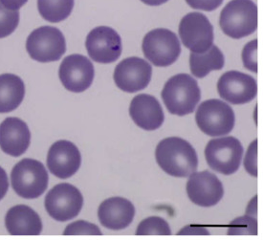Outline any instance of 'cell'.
Masks as SVG:
<instances>
[{"instance_id":"obj_31","label":"cell","mask_w":263,"mask_h":240,"mask_svg":"<svg viewBox=\"0 0 263 240\" xmlns=\"http://www.w3.org/2000/svg\"><path fill=\"white\" fill-rule=\"evenodd\" d=\"M9 189V180L6 172L0 167V200L5 197Z\"/></svg>"},{"instance_id":"obj_15","label":"cell","mask_w":263,"mask_h":240,"mask_svg":"<svg viewBox=\"0 0 263 240\" xmlns=\"http://www.w3.org/2000/svg\"><path fill=\"white\" fill-rule=\"evenodd\" d=\"M186 190L193 203L205 208L215 206L224 195L221 181L208 171L192 173L187 180Z\"/></svg>"},{"instance_id":"obj_17","label":"cell","mask_w":263,"mask_h":240,"mask_svg":"<svg viewBox=\"0 0 263 240\" xmlns=\"http://www.w3.org/2000/svg\"><path fill=\"white\" fill-rule=\"evenodd\" d=\"M31 143L27 124L20 118L9 117L0 124V149L13 157L25 153Z\"/></svg>"},{"instance_id":"obj_4","label":"cell","mask_w":263,"mask_h":240,"mask_svg":"<svg viewBox=\"0 0 263 240\" xmlns=\"http://www.w3.org/2000/svg\"><path fill=\"white\" fill-rule=\"evenodd\" d=\"M49 176L42 162L25 158L14 165L11 183L15 193L24 199L42 196L48 187Z\"/></svg>"},{"instance_id":"obj_29","label":"cell","mask_w":263,"mask_h":240,"mask_svg":"<svg viewBox=\"0 0 263 240\" xmlns=\"http://www.w3.org/2000/svg\"><path fill=\"white\" fill-rule=\"evenodd\" d=\"M187 5L193 9L212 12L220 7L223 0H186Z\"/></svg>"},{"instance_id":"obj_9","label":"cell","mask_w":263,"mask_h":240,"mask_svg":"<svg viewBox=\"0 0 263 240\" xmlns=\"http://www.w3.org/2000/svg\"><path fill=\"white\" fill-rule=\"evenodd\" d=\"M44 205L52 218L59 222H66L81 213L83 206V194L71 184H58L47 193Z\"/></svg>"},{"instance_id":"obj_22","label":"cell","mask_w":263,"mask_h":240,"mask_svg":"<svg viewBox=\"0 0 263 240\" xmlns=\"http://www.w3.org/2000/svg\"><path fill=\"white\" fill-rule=\"evenodd\" d=\"M225 64V58L221 50L215 45L203 53H192L190 56V67L192 74L202 79L215 70H221Z\"/></svg>"},{"instance_id":"obj_13","label":"cell","mask_w":263,"mask_h":240,"mask_svg":"<svg viewBox=\"0 0 263 240\" xmlns=\"http://www.w3.org/2000/svg\"><path fill=\"white\" fill-rule=\"evenodd\" d=\"M92 62L83 55L67 56L60 66L59 77L63 86L70 92L82 93L88 89L94 80Z\"/></svg>"},{"instance_id":"obj_14","label":"cell","mask_w":263,"mask_h":240,"mask_svg":"<svg viewBox=\"0 0 263 240\" xmlns=\"http://www.w3.org/2000/svg\"><path fill=\"white\" fill-rule=\"evenodd\" d=\"M217 91L222 100L232 104H244L256 98L257 83L250 75L238 71H228L218 80Z\"/></svg>"},{"instance_id":"obj_30","label":"cell","mask_w":263,"mask_h":240,"mask_svg":"<svg viewBox=\"0 0 263 240\" xmlns=\"http://www.w3.org/2000/svg\"><path fill=\"white\" fill-rule=\"evenodd\" d=\"M253 146H254V144H251L249 151H248V155H249L251 158L248 157V156H246V158H245V163H244V165H245V168H246L247 172H249L250 174H252V175H254V176H256V169H255V168H254V165H253V162H254V163L256 165V161H253V154L256 152V147H255L254 152H253Z\"/></svg>"},{"instance_id":"obj_26","label":"cell","mask_w":263,"mask_h":240,"mask_svg":"<svg viewBox=\"0 0 263 240\" xmlns=\"http://www.w3.org/2000/svg\"><path fill=\"white\" fill-rule=\"evenodd\" d=\"M228 234L244 235V234H257V223L256 218L251 216H242L234 220L229 226Z\"/></svg>"},{"instance_id":"obj_2","label":"cell","mask_w":263,"mask_h":240,"mask_svg":"<svg viewBox=\"0 0 263 240\" xmlns=\"http://www.w3.org/2000/svg\"><path fill=\"white\" fill-rule=\"evenodd\" d=\"M162 99L170 113L185 116L194 112L201 99L199 85L192 76L178 74L166 82Z\"/></svg>"},{"instance_id":"obj_23","label":"cell","mask_w":263,"mask_h":240,"mask_svg":"<svg viewBox=\"0 0 263 240\" xmlns=\"http://www.w3.org/2000/svg\"><path fill=\"white\" fill-rule=\"evenodd\" d=\"M75 0H37L39 12L45 21L58 23L69 16Z\"/></svg>"},{"instance_id":"obj_27","label":"cell","mask_w":263,"mask_h":240,"mask_svg":"<svg viewBox=\"0 0 263 240\" xmlns=\"http://www.w3.org/2000/svg\"><path fill=\"white\" fill-rule=\"evenodd\" d=\"M64 235H101L99 227L87 221L79 220L65 228Z\"/></svg>"},{"instance_id":"obj_10","label":"cell","mask_w":263,"mask_h":240,"mask_svg":"<svg viewBox=\"0 0 263 240\" xmlns=\"http://www.w3.org/2000/svg\"><path fill=\"white\" fill-rule=\"evenodd\" d=\"M178 31L184 46L193 53H203L214 44V27L201 13L186 14L181 20Z\"/></svg>"},{"instance_id":"obj_16","label":"cell","mask_w":263,"mask_h":240,"mask_svg":"<svg viewBox=\"0 0 263 240\" xmlns=\"http://www.w3.org/2000/svg\"><path fill=\"white\" fill-rule=\"evenodd\" d=\"M81 164V152L72 142L60 140L51 145L47 155V167L58 178L67 179L73 176Z\"/></svg>"},{"instance_id":"obj_7","label":"cell","mask_w":263,"mask_h":240,"mask_svg":"<svg viewBox=\"0 0 263 240\" xmlns=\"http://www.w3.org/2000/svg\"><path fill=\"white\" fill-rule=\"evenodd\" d=\"M26 50L29 56L36 62H57L65 54V38L58 28L42 26L29 34Z\"/></svg>"},{"instance_id":"obj_1","label":"cell","mask_w":263,"mask_h":240,"mask_svg":"<svg viewBox=\"0 0 263 240\" xmlns=\"http://www.w3.org/2000/svg\"><path fill=\"white\" fill-rule=\"evenodd\" d=\"M155 158L160 168L173 177H187L198 167V157L194 146L182 138L162 140L156 147Z\"/></svg>"},{"instance_id":"obj_11","label":"cell","mask_w":263,"mask_h":240,"mask_svg":"<svg viewBox=\"0 0 263 240\" xmlns=\"http://www.w3.org/2000/svg\"><path fill=\"white\" fill-rule=\"evenodd\" d=\"M85 47L92 61L104 64L116 62L123 51L121 36L107 26L94 28L86 36Z\"/></svg>"},{"instance_id":"obj_24","label":"cell","mask_w":263,"mask_h":240,"mask_svg":"<svg viewBox=\"0 0 263 240\" xmlns=\"http://www.w3.org/2000/svg\"><path fill=\"white\" fill-rule=\"evenodd\" d=\"M137 235H171V227L159 216H151L143 220L136 231Z\"/></svg>"},{"instance_id":"obj_3","label":"cell","mask_w":263,"mask_h":240,"mask_svg":"<svg viewBox=\"0 0 263 240\" xmlns=\"http://www.w3.org/2000/svg\"><path fill=\"white\" fill-rule=\"evenodd\" d=\"M219 24L223 33L232 39H243L257 28V7L253 0H232L223 8Z\"/></svg>"},{"instance_id":"obj_33","label":"cell","mask_w":263,"mask_h":240,"mask_svg":"<svg viewBox=\"0 0 263 240\" xmlns=\"http://www.w3.org/2000/svg\"><path fill=\"white\" fill-rule=\"evenodd\" d=\"M141 1L148 6H160L167 2L168 0H141Z\"/></svg>"},{"instance_id":"obj_8","label":"cell","mask_w":263,"mask_h":240,"mask_svg":"<svg viewBox=\"0 0 263 240\" xmlns=\"http://www.w3.org/2000/svg\"><path fill=\"white\" fill-rule=\"evenodd\" d=\"M243 152L242 144L236 138H216L207 144L205 157L212 170L224 175H231L239 169Z\"/></svg>"},{"instance_id":"obj_21","label":"cell","mask_w":263,"mask_h":240,"mask_svg":"<svg viewBox=\"0 0 263 240\" xmlns=\"http://www.w3.org/2000/svg\"><path fill=\"white\" fill-rule=\"evenodd\" d=\"M25 96V85L18 76L0 75V113L16 109Z\"/></svg>"},{"instance_id":"obj_20","label":"cell","mask_w":263,"mask_h":240,"mask_svg":"<svg viewBox=\"0 0 263 240\" xmlns=\"http://www.w3.org/2000/svg\"><path fill=\"white\" fill-rule=\"evenodd\" d=\"M5 226L12 235H39L42 231L40 215L31 207H12L5 216Z\"/></svg>"},{"instance_id":"obj_25","label":"cell","mask_w":263,"mask_h":240,"mask_svg":"<svg viewBox=\"0 0 263 240\" xmlns=\"http://www.w3.org/2000/svg\"><path fill=\"white\" fill-rule=\"evenodd\" d=\"M20 23V12L10 10L0 2V39L13 34Z\"/></svg>"},{"instance_id":"obj_5","label":"cell","mask_w":263,"mask_h":240,"mask_svg":"<svg viewBox=\"0 0 263 240\" xmlns=\"http://www.w3.org/2000/svg\"><path fill=\"white\" fill-rule=\"evenodd\" d=\"M195 121L199 130L211 137L227 135L233 131L236 116L232 107L221 100H207L196 111Z\"/></svg>"},{"instance_id":"obj_32","label":"cell","mask_w":263,"mask_h":240,"mask_svg":"<svg viewBox=\"0 0 263 240\" xmlns=\"http://www.w3.org/2000/svg\"><path fill=\"white\" fill-rule=\"evenodd\" d=\"M27 1L28 0H0V2L5 7L14 11H18L23 5L27 3Z\"/></svg>"},{"instance_id":"obj_12","label":"cell","mask_w":263,"mask_h":240,"mask_svg":"<svg viewBox=\"0 0 263 240\" xmlns=\"http://www.w3.org/2000/svg\"><path fill=\"white\" fill-rule=\"evenodd\" d=\"M153 67L145 60L132 57L120 62L114 71V82L124 92L135 93L145 89L152 81Z\"/></svg>"},{"instance_id":"obj_28","label":"cell","mask_w":263,"mask_h":240,"mask_svg":"<svg viewBox=\"0 0 263 240\" xmlns=\"http://www.w3.org/2000/svg\"><path fill=\"white\" fill-rule=\"evenodd\" d=\"M256 49H257V41L255 40L249 42L243 49L242 60L244 66L250 71L257 73L256 65Z\"/></svg>"},{"instance_id":"obj_19","label":"cell","mask_w":263,"mask_h":240,"mask_svg":"<svg viewBox=\"0 0 263 240\" xmlns=\"http://www.w3.org/2000/svg\"><path fill=\"white\" fill-rule=\"evenodd\" d=\"M135 208L132 202L123 197H111L99 207L98 217L103 226L113 230H124L132 224Z\"/></svg>"},{"instance_id":"obj_6","label":"cell","mask_w":263,"mask_h":240,"mask_svg":"<svg viewBox=\"0 0 263 240\" xmlns=\"http://www.w3.org/2000/svg\"><path fill=\"white\" fill-rule=\"evenodd\" d=\"M142 48L145 58L158 67L172 65L181 54L177 35L164 28L155 29L145 34Z\"/></svg>"},{"instance_id":"obj_18","label":"cell","mask_w":263,"mask_h":240,"mask_svg":"<svg viewBox=\"0 0 263 240\" xmlns=\"http://www.w3.org/2000/svg\"><path fill=\"white\" fill-rule=\"evenodd\" d=\"M129 114L133 122L144 131L158 130L164 123V111L158 100L147 94H140L133 98Z\"/></svg>"}]
</instances>
